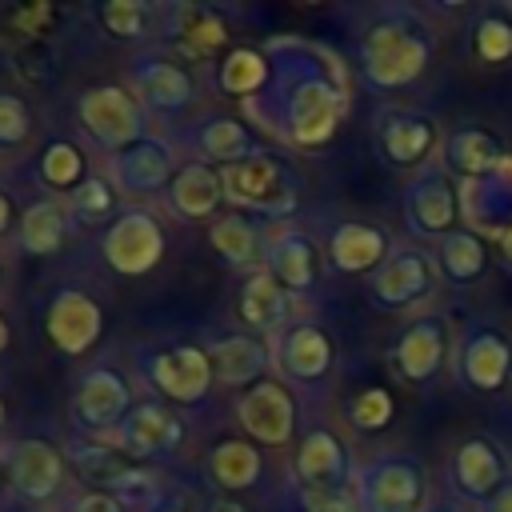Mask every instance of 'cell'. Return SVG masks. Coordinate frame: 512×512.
I'll return each instance as SVG.
<instances>
[{
  "instance_id": "5b68a950",
  "label": "cell",
  "mask_w": 512,
  "mask_h": 512,
  "mask_svg": "<svg viewBox=\"0 0 512 512\" xmlns=\"http://www.w3.org/2000/svg\"><path fill=\"white\" fill-rule=\"evenodd\" d=\"M220 188H224V200L268 212V216H284L296 208V188H292L284 164L276 156H264V152H252L240 164H224Z\"/></svg>"
},
{
  "instance_id": "f5cc1de1",
  "label": "cell",
  "mask_w": 512,
  "mask_h": 512,
  "mask_svg": "<svg viewBox=\"0 0 512 512\" xmlns=\"http://www.w3.org/2000/svg\"><path fill=\"white\" fill-rule=\"evenodd\" d=\"M0 424H4V400H0Z\"/></svg>"
},
{
  "instance_id": "277c9868",
  "label": "cell",
  "mask_w": 512,
  "mask_h": 512,
  "mask_svg": "<svg viewBox=\"0 0 512 512\" xmlns=\"http://www.w3.org/2000/svg\"><path fill=\"white\" fill-rule=\"evenodd\" d=\"M460 216H464L460 184L444 164H428L408 180V188H404V220H408V228L416 236H428V240L440 244L448 232L460 228Z\"/></svg>"
},
{
  "instance_id": "7402d4cb",
  "label": "cell",
  "mask_w": 512,
  "mask_h": 512,
  "mask_svg": "<svg viewBox=\"0 0 512 512\" xmlns=\"http://www.w3.org/2000/svg\"><path fill=\"white\" fill-rule=\"evenodd\" d=\"M124 408H128V384L112 372V368H96L84 376L80 392H76V416L88 428H112L124 424Z\"/></svg>"
},
{
  "instance_id": "681fc988",
  "label": "cell",
  "mask_w": 512,
  "mask_h": 512,
  "mask_svg": "<svg viewBox=\"0 0 512 512\" xmlns=\"http://www.w3.org/2000/svg\"><path fill=\"white\" fill-rule=\"evenodd\" d=\"M208 512H244V508H240L236 500H216V504H212Z\"/></svg>"
},
{
  "instance_id": "d4e9b609",
  "label": "cell",
  "mask_w": 512,
  "mask_h": 512,
  "mask_svg": "<svg viewBox=\"0 0 512 512\" xmlns=\"http://www.w3.org/2000/svg\"><path fill=\"white\" fill-rule=\"evenodd\" d=\"M240 316H244L252 328H260V332L280 328V320L288 316V288H284L268 268L252 272V276L244 280V288H240Z\"/></svg>"
},
{
  "instance_id": "f546056e",
  "label": "cell",
  "mask_w": 512,
  "mask_h": 512,
  "mask_svg": "<svg viewBox=\"0 0 512 512\" xmlns=\"http://www.w3.org/2000/svg\"><path fill=\"white\" fill-rule=\"evenodd\" d=\"M136 88H140V96H144L148 104H156V108H180V104L192 100V80H188V72L176 68V64H164V60L144 64V68L136 72Z\"/></svg>"
},
{
  "instance_id": "8fae6325",
  "label": "cell",
  "mask_w": 512,
  "mask_h": 512,
  "mask_svg": "<svg viewBox=\"0 0 512 512\" xmlns=\"http://www.w3.org/2000/svg\"><path fill=\"white\" fill-rule=\"evenodd\" d=\"M80 120L104 148H136L140 140V108L116 84L88 88L80 96Z\"/></svg>"
},
{
  "instance_id": "44dd1931",
  "label": "cell",
  "mask_w": 512,
  "mask_h": 512,
  "mask_svg": "<svg viewBox=\"0 0 512 512\" xmlns=\"http://www.w3.org/2000/svg\"><path fill=\"white\" fill-rule=\"evenodd\" d=\"M180 420L160 408V404H140L136 412L124 416L120 432H116V448L124 456H152V452H164L180 440Z\"/></svg>"
},
{
  "instance_id": "f35d334b",
  "label": "cell",
  "mask_w": 512,
  "mask_h": 512,
  "mask_svg": "<svg viewBox=\"0 0 512 512\" xmlns=\"http://www.w3.org/2000/svg\"><path fill=\"white\" fill-rule=\"evenodd\" d=\"M80 172H84V160H80L76 144L52 140V144L44 148V156H40V176H44L52 188H72V184L80 180Z\"/></svg>"
},
{
  "instance_id": "d590c367",
  "label": "cell",
  "mask_w": 512,
  "mask_h": 512,
  "mask_svg": "<svg viewBox=\"0 0 512 512\" xmlns=\"http://www.w3.org/2000/svg\"><path fill=\"white\" fill-rule=\"evenodd\" d=\"M176 32H180L184 48L196 52V56H208L228 40L224 20L208 8H176Z\"/></svg>"
},
{
  "instance_id": "816d5d0a",
  "label": "cell",
  "mask_w": 512,
  "mask_h": 512,
  "mask_svg": "<svg viewBox=\"0 0 512 512\" xmlns=\"http://www.w3.org/2000/svg\"><path fill=\"white\" fill-rule=\"evenodd\" d=\"M424 512H464V508H456V504H436V508H424Z\"/></svg>"
},
{
  "instance_id": "484cf974",
  "label": "cell",
  "mask_w": 512,
  "mask_h": 512,
  "mask_svg": "<svg viewBox=\"0 0 512 512\" xmlns=\"http://www.w3.org/2000/svg\"><path fill=\"white\" fill-rule=\"evenodd\" d=\"M268 272L292 292L312 288L316 284V248H312V240L300 236V232L276 236L272 248H268Z\"/></svg>"
},
{
  "instance_id": "836d02e7",
  "label": "cell",
  "mask_w": 512,
  "mask_h": 512,
  "mask_svg": "<svg viewBox=\"0 0 512 512\" xmlns=\"http://www.w3.org/2000/svg\"><path fill=\"white\" fill-rule=\"evenodd\" d=\"M200 152L212 156V160H224V164H240L252 156V136L240 120H208L200 128Z\"/></svg>"
},
{
  "instance_id": "e0dca14e",
  "label": "cell",
  "mask_w": 512,
  "mask_h": 512,
  "mask_svg": "<svg viewBox=\"0 0 512 512\" xmlns=\"http://www.w3.org/2000/svg\"><path fill=\"white\" fill-rule=\"evenodd\" d=\"M148 376L152 384L172 396V400H184V404H196L204 400V392L212 388L216 380V368H212V356L204 348H192V344H180L172 352H160L152 364H148Z\"/></svg>"
},
{
  "instance_id": "f1b7e54d",
  "label": "cell",
  "mask_w": 512,
  "mask_h": 512,
  "mask_svg": "<svg viewBox=\"0 0 512 512\" xmlns=\"http://www.w3.org/2000/svg\"><path fill=\"white\" fill-rule=\"evenodd\" d=\"M208 472L220 488H252L260 480V452L244 440H224L208 456Z\"/></svg>"
},
{
  "instance_id": "52a82bcc",
  "label": "cell",
  "mask_w": 512,
  "mask_h": 512,
  "mask_svg": "<svg viewBox=\"0 0 512 512\" xmlns=\"http://www.w3.org/2000/svg\"><path fill=\"white\" fill-rule=\"evenodd\" d=\"M448 352H452V328H448L444 316L432 312V316H416V320L396 336L388 360H392V372H396L404 384L420 388V384H432V380L440 376Z\"/></svg>"
},
{
  "instance_id": "ee69618b",
  "label": "cell",
  "mask_w": 512,
  "mask_h": 512,
  "mask_svg": "<svg viewBox=\"0 0 512 512\" xmlns=\"http://www.w3.org/2000/svg\"><path fill=\"white\" fill-rule=\"evenodd\" d=\"M76 512H124V508H120V500H116L112 492H88V496L76 504Z\"/></svg>"
},
{
  "instance_id": "ffe728a7",
  "label": "cell",
  "mask_w": 512,
  "mask_h": 512,
  "mask_svg": "<svg viewBox=\"0 0 512 512\" xmlns=\"http://www.w3.org/2000/svg\"><path fill=\"white\" fill-rule=\"evenodd\" d=\"M388 248H392V240H388V232H384V228L352 220V224H340V228L332 232L328 256H332V264H336L340 272L356 276V272H372V268H384V260H388Z\"/></svg>"
},
{
  "instance_id": "cb8c5ba5",
  "label": "cell",
  "mask_w": 512,
  "mask_h": 512,
  "mask_svg": "<svg viewBox=\"0 0 512 512\" xmlns=\"http://www.w3.org/2000/svg\"><path fill=\"white\" fill-rule=\"evenodd\" d=\"M332 360H336V348H332V340L316 324L288 328V336L280 344V364H284L288 376H296V380H320V376H328Z\"/></svg>"
},
{
  "instance_id": "30bf717a",
  "label": "cell",
  "mask_w": 512,
  "mask_h": 512,
  "mask_svg": "<svg viewBox=\"0 0 512 512\" xmlns=\"http://www.w3.org/2000/svg\"><path fill=\"white\" fill-rule=\"evenodd\" d=\"M432 292H436V260L424 252H412V248L388 256L384 268H376V276L368 284V296L388 312H404Z\"/></svg>"
},
{
  "instance_id": "b9f144b4",
  "label": "cell",
  "mask_w": 512,
  "mask_h": 512,
  "mask_svg": "<svg viewBox=\"0 0 512 512\" xmlns=\"http://www.w3.org/2000/svg\"><path fill=\"white\" fill-rule=\"evenodd\" d=\"M304 512H360L356 492L328 488V492H304Z\"/></svg>"
},
{
  "instance_id": "4316f807",
  "label": "cell",
  "mask_w": 512,
  "mask_h": 512,
  "mask_svg": "<svg viewBox=\"0 0 512 512\" xmlns=\"http://www.w3.org/2000/svg\"><path fill=\"white\" fill-rule=\"evenodd\" d=\"M224 188H220V176L204 164H188L172 176V208L188 220H200V216H212L216 204H220Z\"/></svg>"
},
{
  "instance_id": "8992f818",
  "label": "cell",
  "mask_w": 512,
  "mask_h": 512,
  "mask_svg": "<svg viewBox=\"0 0 512 512\" xmlns=\"http://www.w3.org/2000/svg\"><path fill=\"white\" fill-rule=\"evenodd\" d=\"M456 376L468 392H504L512 380V336L500 324H472L456 352Z\"/></svg>"
},
{
  "instance_id": "4dcf8cb0",
  "label": "cell",
  "mask_w": 512,
  "mask_h": 512,
  "mask_svg": "<svg viewBox=\"0 0 512 512\" xmlns=\"http://www.w3.org/2000/svg\"><path fill=\"white\" fill-rule=\"evenodd\" d=\"M172 172V152L156 140H144L136 148H128L120 156V180L124 188H136V192H148V188H160Z\"/></svg>"
},
{
  "instance_id": "6da1fadb",
  "label": "cell",
  "mask_w": 512,
  "mask_h": 512,
  "mask_svg": "<svg viewBox=\"0 0 512 512\" xmlns=\"http://www.w3.org/2000/svg\"><path fill=\"white\" fill-rule=\"evenodd\" d=\"M432 52H436V36L424 20H416L412 12H388L360 40V68L372 88L392 92L420 80L424 68L432 64Z\"/></svg>"
},
{
  "instance_id": "1f68e13d",
  "label": "cell",
  "mask_w": 512,
  "mask_h": 512,
  "mask_svg": "<svg viewBox=\"0 0 512 512\" xmlns=\"http://www.w3.org/2000/svg\"><path fill=\"white\" fill-rule=\"evenodd\" d=\"M472 52L484 64H508L512 60V12L508 8H484L472 24Z\"/></svg>"
},
{
  "instance_id": "9a60e30c",
  "label": "cell",
  "mask_w": 512,
  "mask_h": 512,
  "mask_svg": "<svg viewBox=\"0 0 512 512\" xmlns=\"http://www.w3.org/2000/svg\"><path fill=\"white\" fill-rule=\"evenodd\" d=\"M460 204H464V224L476 228L480 236H508L512 232V156L500 172L460 184Z\"/></svg>"
},
{
  "instance_id": "9c48e42d",
  "label": "cell",
  "mask_w": 512,
  "mask_h": 512,
  "mask_svg": "<svg viewBox=\"0 0 512 512\" xmlns=\"http://www.w3.org/2000/svg\"><path fill=\"white\" fill-rule=\"evenodd\" d=\"M104 260L124 276H144L164 256V232L148 212H124L112 220V228L100 240Z\"/></svg>"
},
{
  "instance_id": "d6986e66",
  "label": "cell",
  "mask_w": 512,
  "mask_h": 512,
  "mask_svg": "<svg viewBox=\"0 0 512 512\" xmlns=\"http://www.w3.org/2000/svg\"><path fill=\"white\" fill-rule=\"evenodd\" d=\"M436 272L456 284V288H468V284H480L488 276V264H492V248H488V236H480L476 228L460 224L456 232H448L440 244H436Z\"/></svg>"
},
{
  "instance_id": "ab89813d",
  "label": "cell",
  "mask_w": 512,
  "mask_h": 512,
  "mask_svg": "<svg viewBox=\"0 0 512 512\" xmlns=\"http://www.w3.org/2000/svg\"><path fill=\"white\" fill-rule=\"evenodd\" d=\"M100 16H104V24H108L112 36H140L144 24H148V16H152V8L140 4V0H112V4L100 8Z\"/></svg>"
},
{
  "instance_id": "f907efd6",
  "label": "cell",
  "mask_w": 512,
  "mask_h": 512,
  "mask_svg": "<svg viewBox=\"0 0 512 512\" xmlns=\"http://www.w3.org/2000/svg\"><path fill=\"white\" fill-rule=\"evenodd\" d=\"M8 348V324H4V316H0V352Z\"/></svg>"
},
{
  "instance_id": "7bdbcfd3",
  "label": "cell",
  "mask_w": 512,
  "mask_h": 512,
  "mask_svg": "<svg viewBox=\"0 0 512 512\" xmlns=\"http://www.w3.org/2000/svg\"><path fill=\"white\" fill-rule=\"evenodd\" d=\"M76 208H80L84 216H104V212L112 208L108 184H104V180H84V184L76 188Z\"/></svg>"
},
{
  "instance_id": "4fadbf2b",
  "label": "cell",
  "mask_w": 512,
  "mask_h": 512,
  "mask_svg": "<svg viewBox=\"0 0 512 512\" xmlns=\"http://www.w3.org/2000/svg\"><path fill=\"white\" fill-rule=\"evenodd\" d=\"M440 156H444V168L460 180V184H472V180H484L492 172H500L508 164V148L504 140L484 128V124H460L444 136L440 144Z\"/></svg>"
},
{
  "instance_id": "ac0fdd59",
  "label": "cell",
  "mask_w": 512,
  "mask_h": 512,
  "mask_svg": "<svg viewBox=\"0 0 512 512\" xmlns=\"http://www.w3.org/2000/svg\"><path fill=\"white\" fill-rule=\"evenodd\" d=\"M296 480L304 492H328L348 488V448L336 432L312 428L296 448Z\"/></svg>"
},
{
  "instance_id": "7c38bea8",
  "label": "cell",
  "mask_w": 512,
  "mask_h": 512,
  "mask_svg": "<svg viewBox=\"0 0 512 512\" xmlns=\"http://www.w3.org/2000/svg\"><path fill=\"white\" fill-rule=\"evenodd\" d=\"M380 152L392 168H420L444 140H440V124L424 112L412 108H392L380 116Z\"/></svg>"
},
{
  "instance_id": "603a6c76",
  "label": "cell",
  "mask_w": 512,
  "mask_h": 512,
  "mask_svg": "<svg viewBox=\"0 0 512 512\" xmlns=\"http://www.w3.org/2000/svg\"><path fill=\"white\" fill-rule=\"evenodd\" d=\"M12 484L28 500H48L60 488V452L48 440H20L12 452Z\"/></svg>"
},
{
  "instance_id": "ba28073f",
  "label": "cell",
  "mask_w": 512,
  "mask_h": 512,
  "mask_svg": "<svg viewBox=\"0 0 512 512\" xmlns=\"http://www.w3.org/2000/svg\"><path fill=\"white\" fill-rule=\"evenodd\" d=\"M448 480H452V488L464 500L484 504L488 496H496L512 480V464H508L504 444L492 440V436H468V440H460L456 452H452V464H448Z\"/></svg>"
},
{
  "instance_id": "d6a6232c",
  "label": "cell",
  "mask_w": 512,
  "mask_h": 512,
  "mask_svg": "<svg viewBox=\"0 0 512 512\" xmlns=\"http://www.w3.org/2000/svg\"><path fill=\"white\" fill-rule=\"evenodd\" d=\"M64 240V216L52 200H36L24 216H20V244L32 256H52Z\"/></svg>"
},
{
  "instance_id": "74e56055",
  "label": "cell",
  "mask_w": 512,
  "mask_h": 512,
  "mask_svg": "<svg viewBox=\"0 0 512 512\" xmlns=\"http://www.w3.org/2000/svg\"><path fill=\"white\" fill-rule=\"evenodd\" d=\"M396 416V400L388 388H364L352 396L348 404V420L360 428V432H384Z\"/></svg>"
},
{
  "instance_id": "3957f363",
  "label": "cell",
  "mask_w": 512,
  "mask_h": 512,
  "mask_svg": "<svg viewBox=\"0 0 512 512\" xmlns=\"http://www.w3.org/2000/svg\"><path fill=\"white\" fill-rule=\"evenodd\" d=\"M360 512H424L428 500V468L424 460L396 452L364 464L356 476Z\"/></svg>"
},
{
  "instance_id": "7dc6e473",
  "label": "cell",
  "mask_w": 512,
  "mask_h": 512,
  "mask_svg": "<svg viewBox=\"0 0 512 512\" xmlns=\"http://www.w3.org/2000/svg\"><path fill=\"white\" fill-rule=\"evenodd\" d=\"M8 224H12V204H8V196L0 192V232H4Z\"/></svg>"
},
{
  "instance_id": "83f0119b",
  "label": "cell",
  "mask_w": 512,
  "mask_h": 512,
  "mask_svg": "<svg viewBox=\"0 0 512 512\" xmlns=\"http://www.w3.org/2000/svg\"><path fill=\"white\" fill-rule=\"evenodd\" d=\"M212 368H216V380L220 384H248L256 376H264L268 352L252 336H224L212 348Z\"/></svg>"
},
{
  "instance_id": "f6af8a7d",
  "label": "cell",
  "mask_w": 512,
  "mask_h": 512,
  "mask_svg": "<svg viewBox=\"0 0 512 512\" xmlns=\"http://www.w3.org/2000/svg\"><path fill=\"white\" fill-rule=\"evenodd\" d=\"M52 16V8L48 4H36V8H24V12H16V28H24V32H36L44 20Z\"/></svg>"
},
{
  "instance_id": "5bb4252c",
  "label": "cell",
  "mask_w": 512,
  "mask_h": 512,
  "mask_svg": "<svg viewBox=\"0 0 512 512\" xmlns=\"http://www.w3.org/2000/svg\"><path fill=\"white\" fill-rule=\"evenodd\" d=\"M236 416H240L244 432L252 440H260V444H288L292 428H296V404H292L288 388L276 384V380L252 384L236 400Z\"/></svg>"
},
{
  "instance_id": "2e32d148",
  "label": "cell",
  "mask_w": 512,
  "mask_h": 512,
  "mask_svg": "<svg viewBox=\"0 0 512 512\" xmlns=\"http://www.w3.org/2000/svg\"><path fill=\"white\" fill-rule=\"evenodd\" d=\"M44 328H48V340H52L64 356H80V352H88V348L100 340L104 316H100V304L88 300L84 292H60V296H52V304H48Z\"/></svg>"
},
{
  "instance_id": "60d3db41",
  "label": "cell",
  "mask_w": 512,
  "mask_h": 512,
  "mask_svg": "<svg viewBox=\"0 0 512 512\" xmlns=\"http://www.w3.org/2000/svg\"><path fill=\"white\" fill-rule=\"evenodd\" d=\"M32 128V116H28V104L20 96H8L0 92V144H20Z\"/></svg>"
},
{
  "instance_id": "bcb514c9",
  "label": "cell",
  "mask_w": 512,
  "mask_h": 512,
  "mask_svg": "<svg viewBox=\"0 0 512 512\" xmlns=\"http://www.w3.org/2000/svg\"><path fill=\"white\" fill-rule=\"evenodd\" d=\"M480 512H512V480H508L496 496H488V500L480 504Z\"/></svg>"
},
{
  "instance_id": "c3c4849f",
  "label": "cell",
  "mask_w": 512,
  "mask_h": 512,
  "mask_svg": "<svg viewBox=\"0 0 512 512\" xmlns=\"http://www.w3.org/2000/svg\"><path fill=\"white\" fill-rule=\"evenodd\" d=\"M500 260H504V268H512V232L500 240Z\"/></svg>"
},
{
  "instance_id": "8d00e7d4",
  "label": "cell",
  "mask_w": 512,
  "mask_h": 512,
  "mask_svg": "<svg viewBox=\"0 0 512 512\" xmlns=\"http://www.w3.org/2000/svg\"><path fill=\"white\" fill-rule=\"evenodd\" d=\"M208 240L212 248L228 260V264H252L256 260V232L248 220L240 216H220L208 224Z\"/></svg>"
},
{
  "instance_id": "e575fe53",
  "label": "cell",
  "mask_w": 512,
  "mask_h": 512,
  "mask_svg": "<svg viewBox=\"0 0 512 512\" xmlns=\"http://www.w3.org/2000/svg\"><path fill=\"white\" fill-rule=\"evenodd\" d=\"M264 80H268V60L252 48H232L220 64V88L228 96H252L264 88Z\"/></svg>"
},
{
  "instance_id": "7a4b0ae2",
  "label": "cell",
  "mask_w": 512,
  "mask_h": 512,
  "mask_svg": "<svg viewBox=\"0 0 512 512\" xmlns=\"http://www.w3.org/2000/svg\"><path fill=\"white\" fill-rule=\"evenodd\" d=\"M344 112H348V80L340 60L332 56L324 68L304 64V72L292 76L284 96V136L300 148H320L336 136Z\"/></svg>"
}]
</instances>
